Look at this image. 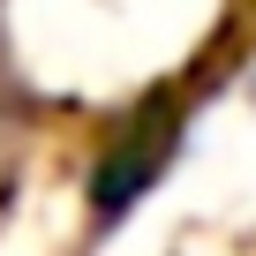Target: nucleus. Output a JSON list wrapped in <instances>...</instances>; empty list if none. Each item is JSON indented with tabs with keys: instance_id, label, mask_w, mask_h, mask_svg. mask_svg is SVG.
Returning <instances> with one entry per match:
<instances>
[{
	"instance_id": "obj_1",
	"label": "nucleus",
	"mask_w": 256,
	"mask_h": 256,
	"mask_svg": "<svg viewBox=\"0 0 256 256\" xmlns=\"http://www.w3.org/2000/svg\"><path fill=\"white\" fill-rule=\"evenodd\" d=\"M248 106H256V76H248Z\"/></svg>"
}]
</instances>
